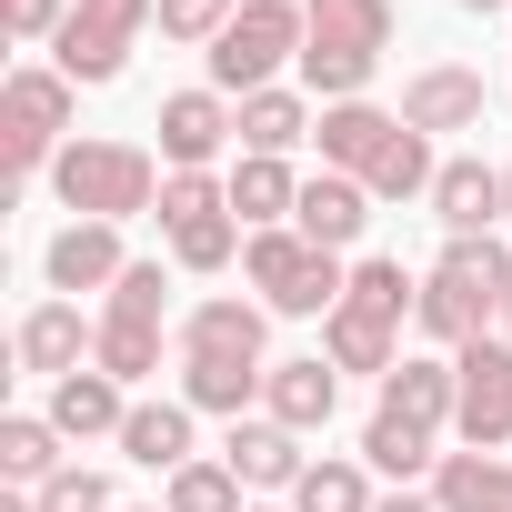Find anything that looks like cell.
Segmentation results:
<instances>
[{
	"label": "cell",
	"instance_id": "5b68a950",
	"mask_svg": "<svg viewBox=\"0 0 512 512\" xmlns=\"http://www.w3.org/2000/svg\"><path fill=\"white\" fill-rule=\"evenodd\" d=\"M241 282L262 292L272 312H292V322H312V312L332 322V312H342V292H352L342 251H312L292 221H282V231H251V241H241Z\"/></svg>",
	"mask_w": 512,
	"mask_h": 512
},
{
	"label": "cell",
	"instance_id": "7402d4cb",
	"mask_svg": "<svg viewBox=\"0 0 512 512\" xmlns=\"http://www.w3.org/2000/svg\"><path fill=\"white\" fill-rule=\"evenodd\" d=\"M121 462H141V472H181V462H201L191 452V402H131V422H121Z\"/></svg>",
	"mask_w": 512,
	"mask_h": 512
},
{
	"label": "cell",
	"instance_id": "74e56055",
	"mask_svg": "<svg viewBox=\"0 0 512 512\" xmlns=\"http://www.w3.org/2000/svg\"><path fill=\"white\" fill-rule=\"evenodd\" d=\"M372 512H442V502H422V492H392V502H372Z\"/></svg>",
	"mask_w": 512,
	"mask_h": 512
},
{
	"label": "cell",
	"instance_id": "d6986e66",
	"mask_svg": "<svg viewBox=\"0 0 512 512\" xmlns=\"http://www.w3.org/2000/svg\"><path fill=\"white\" fill-rule=\"evenodd\" d=\"M262 412L282 422V432H322L332 412H342V372L312 352V362H272V382H262Z\"/></svg>",
	"mask_w": 512,
	"mask_h": 512
},
{
	"label": "cell",
	"instance_id": "ffe728a7",
	"mask_svg": "<svg viewBox=\"0 0 512 512\" xmlns=\"http://www.w3.org/2000/svg\"><path fill=\"white\" fill-rule=\"evenodd\" d=\"M262 332H272V302H201L191 322H181V352H201V362H262Z\"/></svg>",
	"mask_w": 512,
	"mask_h": 512
},
{
	"label": "cell",
	"instance_id": "9a60e30c",
	"mask_svg": "<svg viewBox=\"0 0 512 512\" xmlns=\"http://www.w3.org/2000/svg\"><path fill=\"white\" fill-rule=\"evenodd\" d=\"M221 462L241 472V492H292L312 462H302V432H282L272 412H241L231 422V442H221Z\"/></svg>",
	"mask_w": 512,
	"mask_h": 512
},
{
	"label": "cell",
	"instance_id": "5bb4252c",
	"mask_svg": "<svg viewBox=\"0 0 512 512\" xmlns=\"http://www.w3.org/2000/svg\"><path fill=\"white\" fill-rule=\"evenodd\" d=\"M11 352H21V372H51V382H71V372H91V352H101V322H81V302H41V312L11 332Z\"/></svg>",
	"mask_w": 512,
	"mask_h": 512
},
{
	"label": "cell",
	"instance_id": "ba28073f",
	"mask_svg": "<svg viewBox=\"0 0 512 512\" xmlns=\"http://www.w3.org/2000/svg\"><path fill=\"white\" fill-rule=\"evenodd\" d=\"M71 91H81V81H61V71H11V91H0V161H11V191L61 161Z\"/></svg>",
	"mask_w": 512,
	"mask_h": 512
},
{
	"label": "cell",
	"instance_id": "8992f818",
	"mask_svg": "<svg viewBox=\"0 0 512 512\" xmlns=\"http://www.w3.org/2000/svg\"><path fill=\"white\" fill-rule=\"evenodd\" d=\"M282 61H302V0H241L231 31L211 41V91L251 101V91H272Z\"/></svg>",
	"mask_w": 512,
	"mask_h": 512
},
{
	"label": "cell",
	"instance_id": "9c48e42d",
	"mask_svg": "<svg viewBox=\"0 0 512 512\" xmlns=\"http://www.w3.org/2000/svg\"><path fill=\"white\" fill-rule=\"evenodd\" d=\"M161 231H171V262L181 272H221L231 251L251 241L231 221V181H211V171H171L161 181Z\"/></svg>",
	"mask_w": 512,
	"mask_h": 512
},
{
	"label": "cell",
	"instance_id": "836d02e7",
	"mask_svg": "<svg viewBox=\"0 0 512 512\" xmlns=\"http://www.w3.org/2000/svg\"><path fill=\"white\" fill-rule=\"evenodd\" d=\"M161 302H171L161 262H131V272L111 282V302H101V312H111V322H151V332H161Z\"/></svg>",
	"mask_w": 512,
	"mask_h": 512
},
{
	"label": "cell",
	"instance_id": "4fadbf2b",
	"mask_svg": "<svg viewBox=\"0 0 512 512\" xmlns=\"http://www.w3.org/2000/svg\"><path fill=\"white\" fill-rule=\"evenodd\" d=\"M41 272H51V292H101V302H111V282L131 272L121 221H61V241L41 251Z\"/></svg>",
	"mask_w": 512,
	"mask_h": 512
},
{
	"label": "cell",
	"instance_id": "f35d334b",
	"mask_svg": "<svg viewBox=\"0 0 512 512\" xmlns=\"http://www.w3.org/2000/svg\"><path fill=\"white\" fill-rule=\"evenodd\" d=\"M452 11H512V0H452Z\"/></svg>",
	"mask_w": 512,
	"mask_h": 512
},
{
	"label": "cell",
	"instance_id": "83f0119b",
	"mask_svg": "<svg viewBox=\"0 0 512 512\" xmlns=\"http://www.w3.org/2000/svg\"><path fill=\"white\" fill-rule=\"evenodd\" d=\"M292 141H312L302 91H282V81H272V91H251V101H241V151H251V161H282Z\"/></svg>",
	"mask_w": 512,
	"mask_h": 512
},
{
	"label": "cell",
	"instance_id": "4dcf8cb0",
	"mask_svg": "<svg viewBox=\"0 0 512 512\" xmlns=\"http://www.w3.org/2000/svg\"><path fill=\"white\" fill-rule=\"evenodd\" d=\"M91 362L131 392V382H151V372H161V332H151V322H111V312H101V352H91Z\"/></svg>",
	"mask_w": 512,
	"mask_h": 512
},
{
	"label": "cell",
	"instance_id": "f546056e",
	"mask_svg": "<svg viewBox=\"0 0 512 512\" xmlns=\"http://www.w3.org/2000/svg\"><path fill=\"white\" fill-rule=\"evenodd\" d=\"M362 462H372V472H392V482H412V472H432L442 452H432V432H412V422L372 412V422H362Z\"/></svg>",
	"mask_w": 512,
	"mask_h": 512
},
{
	"label": "cell",
	"instance_id": "ac0fdd59",
	"mask_svg": "<svg viewBox=\"0 0 512 512\" xmlns=\"http://www.w3.org/2000/svg\"><path fill=\"white\" fill-rule=\"evenodd\" d=\"M362 221H372V191H362L352 171H312V181H302L292 231H302L312 251H352V241H362Z\"/></svg>",
	"mask_w": 512,
	"mask_h": 512
},
{
	"label": "cell",
	"instance_id": "d4e9b609",
	"mask_svg": "<svg viewBox=\"0 0 512 512\" xmlns=\"http://www.w3.org/2000/svg\"><path fill=\"white\" fill-rule=\"evenodd\" d=\"M452 402H462L452 362H402V372H382V412H392V422H412V432H442V422H452Z\"/></svg>",
	"mask_w": 512,
	"mask_h": 512
},
{
	"label": "cell",
	"instance_id": "277c9868",
	"mask_svg": "<svg viewBox=\"0 0 512 512\" xmlns=\"http://www.w3.org/2000/svg\"><path fill=\"white\" fill-rule=\"evenodd\" d=\"M422 302V282L402 272V262H352V292H342V312L322 322V362L332 372H402V312Z\"/></svg>",
	"mask_w": 512,
	"mask_h": 512
},
{
	"label": "cell",
	"instance_id": "484cf974",
	"mask_svg": "<svg viewBox=\"0 0 512 512\" xmlns=\"http://www.w3.org/2000/svg\"><path fill=\"white\" fill-rule=\"evenodd\" d=\"M432 502H442V512H512V462H492V452H442V462H432Z\"/></svg>",
	"mask_w": 512,
	"mask_h": 512
},
{
	"label": "cell",
	"instance_id": "e0dca14e",
	"mask_svg": "<svg viewBox=\"0 0 512 512\" xmlns=\"http://www.w3.org/2000/svg\"><path fill=\"white\" fill-rule=\"evenodd\" d=\"M432 221H442L452 241H492V231H502V171H492V161H442Z\"/></svg>",
	"mask_w": 512,
	"mask_h": 512
},
{
	"label": "cell",
	"instance_id": "60d3db41",
	"mask_svg": "<svg viewBox=\"0 0 512 512\" xmlns=\"http://www.w3.org/2000/svg\"><path fill=\"white\" fill-rule=\"evenodd\" d=\"M502 221H512V161H502Z\"/></svg>",
	"mask_w": 512,
	"mask_h": 512
},
{
	"label": "cell",
	"instance_id": "52a82bcc",
	"mask_svg": "<svg viewBox=\"0 0 512 512\" xmlns=\"http://www.w3.org/2000/svg\"><path fill=\"white\" fill-rule=\"evenodd\" d=\"M151 21H161V0H71V21H61V41H51V71L101 91V81L131 71V51H141Z\"/></svg>",
	"mask_w": 512,
	"mask_h": 512
},
{
	"label": "cell",
	"instance_id": "7c38bea8",
	"mask_svg": "<svg viewBox=\"0 0 512 512\" xmlns=\"http://www.w3.org/2000/svg\"><path fill=\"white\" fill-rule=\"evenodd\" d=\"M482 111H492V91H482V71H462V61H432V71H412L402 81V121L412 131H482Z\"/></svg>",
	"mask_w": 512,
	"mask_h": 512
},
{
	"label": "cell",
	"instance_id": "cb8c5ba5",
	"mask_svg": "<svg viewBox=\"0 0 512 512\" xmlns=\"http://www.w3.org/2000/svg\"><path fill=\"white\" fill-rule=\"evenodd\" d=\"M262 382H272V362H201V352H181V402H191V412L241 422L251 402H262Z\"/></svg>",
	"mask_w": 512,
	"mask_h": 512
},
{
	"label": "cell",
	"instance_id": "8d00e7d4",
	"mask_svg": "<svg viewBox=\"0 0 512 512\" xmlns=\"http://www.w3.org/2000/svg\"><path fill=\"white\" fill-rule=\"evenodd\" d=\"M61 21H71V0H0V31L11 41H61Z\"/></svg>",
	"mask_w": 512,
	"mask_h": 512
},
{
	"label": "cell",
	"instance_id": "7bdbcfd3",
	"mask_svg": "<svg viewBox=\"0 0 512 512\" xmlns=\"http://www.w3.org/2000/svg\"><path fill=\"white\" fill-rule=\"evenodd\" d=\"M502 342H512V302H502Z\"/></svg>",
	"mask_w": 512,
	"mask_h": 512
},
{
	"label": "cell",
	"instance_id": "7a4b0ae2",
	"mask_svg": "<svg viewBox=\"0 0 512 512\" xmlns=\"http://www.w3.org/2000/svg\"><path fill=\"white\" fill-rule=\"evenodd\" d=\"M392 51V0H302V81L322 101H362Z\"/></svg>",
	"mask_w": 512,
	"mask_h": 512
},
{
	"label": "cell",
	"instance_id": "30bf717a",
	"mask_svg": "<svg viewBox=\"0 0 512 512\" xmlns=\"http://www.w3.org/2000/svg\"><path fill=\"white\" fill-rule=\"evenodd\" d=\"M452 382H462L452 432H462L472 452H502V442H512V342H502V332L462 342V352H452Z\"/></svg>",
	"mask_w": 512,
	"mask_h": 512
},
{
	"label": "cell",
	"instance_id": "2e32d148",
	"mask_svg": "<svg viewBox=\"0 0 512 512\" xmlns=\"http://www.w3.org/2000/svg\"><path fill=\"white\" fill-rule=\"evenodd\" d=\"M392 131H402V111H372V101H322V121H312L322 171H352V181L392 151Z\"/></svg>",
	"mask_w": 512,
	"mask_h": 512
},
{
	"label": "cell",
	"instance_id": "3957f363",
	"mask_svg": "<svg viewBox=\"0 0 512 512\" xmlns=\"http://www.w3.org/2000/svg\"><path fill=\"white\" fill-rule=\"evenodd\" d=\"M161 181L171 171L141 141H61V161H51V191L71 221H141V211H161Z\"/></svg>",
	"mask_w": 512,
	"mask_h": 512
},
{
	"label": "cell",
	"instance_id": "d590c367",
	"mask_svg": "<svg viewBox=\"0 0 512 512\" xmlns=\"http://www.w3.org/2000/svg\"><path fill=\"white\" fill-rule=\"evenodd\" d=\"M31 502H41V512H111V482H101V472H81V462H71V472H51V482H41V492H31Z\"/></svg>",
	"mask_w": 512,
	"mask_h": 512
},
{
	"label": "cell",
	"instance_id": "e575fe53",
	"mask_svg": "<svg viewBox=\"0 0 512 512\" xmlns=\"http://www.w3.org/2000/svg\"><path fill=\"white\" fill-rule=\"evenodd\" d=\"M231 11H241V0H161V41H221L231 31Z\"/></svg>",
	"mask_w": 512,
	"mask_h": 512
},
{
	"label": "cell",
	"instance_id": "d6a6232c",
	"mask_svg": "<svg viewBox=\"0 0 512 512\" xmlns=\"http://www.w3.org/2000/svg\"><path fill=\"white\" fill-rule=\"evenodd\" d=\"M292 512H372V482H362V462H312L302 482H292Z\"/></svg>",
	"mask_w": 512,
	"mask_h": 512
},
{
	"label": "cell",
	"instance_id": "603a6c76",
	"mask_svg": "<svg viewBox=\"0 0 512 512\" xmlns=\"http://www.w3.org/2000/svg\"><path fill=\"white\" fill-rule=\"evenodd\" d=\"M292 211H302V181H292V161H251V151L231 161V221H241V231H282Z\"/></svg>",
	"mask_w": 512,
	"mask_h": 512
},
{
	"label": "cell",
	"instance_id": "8fae6325",
	"mask_svg": "<svg viewBox=\"0 0 512 512\" xmlns=\"http://www.w3.org/2000/svg\"><path fill=\"white\" fill-rule=\"evenodd\" d=\"M151 131H161V161H171V171H211V161L241 141V101H231V91H171Z\"/></svg>",
	"mask_w": 512,
	"mask_h": 512
},
{
	"label": "cell",
	"instance_id": "f1b7e54d",
	"mask_svg": "<svg viewBox=\"0 0 512 512\" xmlns=\"http://www.w3.org/2000/svg\"><path fill=\"white\" fill-rule=\"evenodd\" d=\"M0 472H11L21 492H41L51 472H71L61 462V422L51 412H11V422H0Z\"/></svg>",
	"mask_w": 512,
	"mask_h": 512
},
{
	"label": "cell",
	"instance_id": "4316f807",
	"mask_svg": "<svg viewBox=\"0 0 512 512\" xmlns=\"http://www.w3.org/2000/svg\"><path fill=\"white\" fill-rule=\"evenodd\" d=\"M432 181H442V161H432V131H412V121H402V131H392V151L362 171V191H372V201H432Z\"/></svg>",
	"mask_w": 512,
	"mask_h": 512
},
{
	"label": "cell",
	"instance_id": "ab89813d",
	"mask_svg": "<svg viewBox=\"0 0 512 512\" xmlns=\"http://www.w3.org/2000/svg\"><path fill=\"white\" fill-rule=\"evenodd\" d=\"M0 512H41V502H31V492H11V502H0Z\"/></svg>",
	"mask_w": 512,
	"mask_h": 512
},
{
	"label": "cell",
	"instance_id": "6da1fadb",
	"mask_svg": "<svg viewBox=\"0 0 512 512\" xmlns=\"http://www.w3.org/2000/svg\"><path fill=\"white\" fill-rule=\"evenodd\" d=\"M502 302H512V251H502V241H442V262H432L412 322H422L432 342L462 352V342L502 332Z\"/></svg>",
	"mask_w": 512,
	"mask_h": 512
},
{
	"label": "cell",
	"instance_id": "44dd1931",
	"mask_svg": "<svg viewBox=\"0 0 512 512\" xmlns=\"http://www.w3.org/2000/svg\"><path fill=\"white\" fill-rule=\"evenodd\" d=\"M51 422H61V442H121V422H131V392L91 362V372H71V382H51Z\"/></svg>",
	"mask_w": 512,
	"mask_h": 512
},
{
	"label": "cell",
	"instance_id": "b9f144b4",
	"mask_svg": "<svg viewBox=\"0 0 512 512\" xmlns=\"http://www.w3.org/2000/svg\"><path fill=\"white\" fill-rule=\"evenodd\" d=\"M251 512H292V502H251Z\"/></svg>",
	"mask_w": 512,
	"mask_h": 512
},
{
	"label": "cell",
	"instance_id": "1f68e13d",
	"mask_svg": "<svg viewBox=\"0 0 512 512\" xmlns=\"http://www.w3.org/2000/svg\"><path fill=\"white\" fill-rule=\"evenodd\" d=\"M161 512H241V472L231 462H181L161 482Z\"/></svg>",
	"mask_w": 512,
	"mask_h": 512
}]
</instances>
